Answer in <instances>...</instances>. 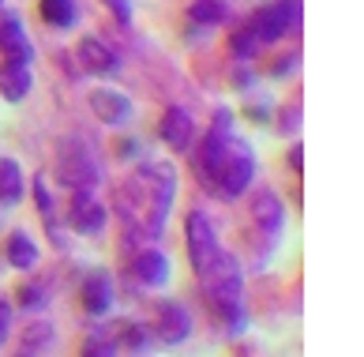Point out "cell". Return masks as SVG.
Wrapping results in <instances>:
<instances>
[{
	"label": "cell",
	"mask_w": 364,
	"mask_h": 357,
	"mask_svg": "<svg viewBox=\"0 0 364 357\" xmlns=\"http://www.w3.org/2000/svg\"><path fill=\"white\" fill-rule=\"evenodd\" d=\"M177 196V177H173L169 166H151L136 177H128L117 192V211L120 222H124L128 233H146V237H158L161 222L169 214V203Z\"/></svg>",
	"instance_id": "cell-1"
},
{
	"label": "cell",
	"mask_w": 364,
	"mask_h": 357,
	"mask_svg": "<svg viewBox=\"0 0 364 357\" xmlns=\"http://www.w3.org/2000/svg\"><path fill=\"white\" fill-rule=\"evenodd\" d=\"M255 177V155L245 140H233L229 135L225 147L218 150V158L210 162V166L199 173V181H203L207 192H214L218 200H237L240 192L252 185Z\"/></svg>",
	"instance_id": "cell-2"
},
{
	"label": "cell",
	"mask_w": 364,
	"mask_h": 357,
	"mask_svg": "<svg viewBox=\"0 0 364 357\" xmlns=\"http://www.w3.org/2000/svg\"><path fill=\"white\" fill-rule=\"evenodd\" d=\"M222 252L225 249L218 244V237H214V226L207 222V214L192 211L188 214V259H192V267H196V279L218 264Z\"/></svg>",
	"instance_id": "cell-3"
},
{
	"label": "cell",
	"mask_w": 364,
	"mask_h": 357,
	"mask_svg": "<svg viewBox=\"0 0 364 357\" xmlns=\"http://www.w3.org/2000/svg\"><path fill=\"white\" fill-rule=\"evenodd\" d=\"M296 19H301V0H278V4H267L252 16V38L255 42H278L286 31H293Z\"/></svg>",
	"instance_id": "cell-4"
},
{
	"label": "cell",
	"mask_w": 364,
	"mask_h": 357,
	"mask_svg": "<svg viewBox=\"0 0 364 357\" xmlns=\"http://www.w3.org/2000/svg\"><path fill=\"white\" fill-rule=\"evenodd\" d=\"M0 53H4L8 64H31V38L23 31L19 16H4L0 19Z\"/></svg>",
	"instance_id": "cell-5"
},
{
	"label": "cell",
	"mask_w": 364,
	"mask_h": 357,
	"mask_svg": "<svg viewBox=\"0 0 364 357\" xmlns=\"http://www.w3.org/2000/svg\"><path fill=\"white\" fill-rule=\"evenodd\" d=\"M90 109L98 120H105V125H128L132 120V102L120 90H105V87L90 90Z\"/></svg>",
	"instance_id": "cell-6"
},
{
	"label": "cell",
	"mask_w": 364,
	"mask_h": 357,
	"mask_svg": "<svg viewBox=\"0 0 364 357\" xmlns=\"http://www.w3.org/2000/svg\"><path fill=\"white\" fill-rule=\"evenodd\" d=\"M158 335H161V342H169V346L184 342L192 335V316H188V309L177 305V301H166V305L158 309Z\"/></svg>",
	"instance_id": "cell-7"
},
{
	"label": "cell",
	"mask_w": 364,
	"mask_h": 357,
	"mask_svg": "<svg viewBox=\"0 0 364 357\" xmlns=\"http://www.w3.org/2000/svg\"><path fill=\"white\" fill-rule=\"evenodd\" d=\"M83 309L90 316H105L113 309V282H109V274L105 271H90L87 279H83Z\"/></svg>",
	"instance_id": "cell-8"
},
{
	"label": "cell",
	"mask_w": 364,
	"mask_h": 357,
	"mask_svg": "<svg viewBox=\"0 0 364 357\" xmlns=\"http://www.w3.org/2000/svg\"><path fill=\"white\" fill-rule=\"evenodd\" d=\"M192 135H196V125H192V117L184 113V109H166L161 113V140L169 143V150H188L192 147Z\"/></svg>",
	"instance_id": "cell-9"
},
{
	"label": "cell",
	"mask_w": 364,
	"mask_h": 357,
	"mask_svg": "<svg viewBox=\"0 0 364 357\" xmlns=\"http://www.w3.org/2000/svg\"><path fill=\"white\" fill-rule=\"evenodd\" d=\"M60 177L68 185H83V188H90L94 181H98V166L87 158V150H64L60 155Z\"/></svg>",
	"instance_id": "cell-10"
},
{
	"label": "cell",
	"mask_w": 364,
	"mask_h": 357,
	"mask_svg": "<svg viewBox=\"0 0 364 357\" xmlns=\"http://www.w3.org/2000/svg\"><path fill=\"white\" fill-rule=\"evenodd\" d=\"M79 61H83L94 76H113L120 61H117V53L109 46H102V42H94V38H83L79 42Z\"/></svg>",
	"instance_id": "cell-11"
},
{
	"label": "cell",
	"mask_w": 364,
	"mask_h": 357,
	"mask_svg": "<svg viewBox=\"0 0 364 357\" xmlns=\"http://www.w3.org/2000/svg\"><path fill=\"white\" fill-rule=\"evenodd\" d=\"M34 79H31V64H4L0 68V94L8 102H23L31 94Z\"/></svg>",
	"instance_id": "cell-12"
},
{
	"label": "cell",
	"mask_w": 364,
	"mask_h": 357,
	"mask_svg": "<svg viewBox=\"0 0 364 357\" xmlns=\"http://www.w3.org/2000/svg\"><path fill=\"white\" fill-rule=\"evenodd\" d=\"M72 226L79 233H98L105 226V207H98L87 192H79L75 203H72Z\"/></svg>",
	"instance_id": "cell-13"
},
{
	"label": "cell",
	"mask_w": 364,
	"mask_h": 357,
	"mask_svg": "<svg viewBox=\"0 0 364 357\" xmlns=\"http://www.w3.org/2000/svg\"><path fill=\"white\" fill-rule=\"evenodd\" d=\"M136 279L146 286H166L169 282V259L154 249H143L136 256Z\"/></svg>",
	"instance_id": "cell-14"
},
{
	"label": "cell",
	"mask_w": 364,
	"mask_h": 357,
	"mask_svg": "<svg viewBox=\"0 0 364 357\" xmlns=\"http://www.w3.org/2000/svg\"><path fill=\"white\" fill-rule=\"evenodd\" d=\"M252 214H255V222H259L267 233H278L282 229V200L274 196V192H259V196H255V203H252Z\"/></svg>",
	"instance_id": "cell-15"
},
{
	"label": "cell",
	"mask_w": 364,
	"mask_h": 357,
	"mask_svg": "<svg viewBox=\"0 0 364 357\" xmlns=\"http://www.w3.org/2000/svg\"><path fill=\"white\" fill-rule=\"evenodd\" d=\"M53 346V324H31L19 335V353L16 357H42Z\"/></svg>",
	"instance_id": "cell-16"
},
{
	"label": "cell",
	"mask_w": 364,
	"mask_h": 357,
	"mask_svg": "<svg viewBox=\"0 0 364 357\" xmlns=\"http://www.w3.org/2000/svg\"><path fill=\"white\" fill-rule=\"evenodd\" d=\"M23 200V170L19 162L0 158V203H19Z\"/></svg>",
	"instance_id": "cell-17"
},
{
	"label": "cell",
	"mask_w": 364,
	"mask_h": 357,
	"mask_svg": "<svg viewBox=\"0 0 364 357\" xmlns=\"http://www.w3.org/2000/svg\"><path fill=\"white\" fill-rule=\"evenodd\" d=\"M38 11H42V19L49 26H60V31L75 26V0H42Z\"/></svg>",
	"instance_id": "cell-18"
},
{
	"label": "cell",
	"mask_w": 364,
	"mask_h": 357,
	"mask_svg": "<svg viewBox=\"0 0 364 357\" xmlns=\"http://www.w3.org/2000/svg\"><path fill=\"white\" fill-rule=\"evenodd\" d=\"M8 259H11V267L31 271V267L38 264V249H34V241L26 237V233H11V237H8Z\"/></svg>",
	"instance_id": "cell-19"
},
{
	"label": "cell",
	"mask_w": 364,
	"mask_h": 357,
	"mask_svg": "<svg viewBox=\"0 0 364 357\" xmlns=\"http://www.w3.org/2000/svg\"><path fill=\"white\" fill-rule=\"evenodd\" d=\"M188 16H192L196 23H225L229 8L222 4V0H196V4L188 8Z\"/></svg>",
	"instance_id": "cell-20"
},
{
	"label": "cell",
	"mask_w": 364,
	"mask_h": 357,
	"mask_svg": "<svg viewBox=\"0 0 364 357\" xmlns=\"http://www.w3.org/2000/svg\"><path fill=\"white\" fill-rule=\"evenodd\" d=\"M229 49H233L240 61H248V57H255V49H259V42L252 38V31H237L233 38H229Z\"/></svg>",
	"instance_id": "cell-21"
},
{
	"label": "cell",
	"mask_w": 364,
	"mask_h": 357,
	"mask_svg": "<svg viewBox=\"0 0 364 357\" xmlns=\"http://www.w3.org/2000/svg\"><path fill=\"white\" fill-rule=\"evenodd\" d=\"M79 357H117V350H113V342H109V338L90 335V338L83 342V353H79Z\"/></svg>",
	"instance_id": "cell-22"
},
{
	"label": "cell",
	"mask_w": 364,
	"mask_h": 357,
	"mask_svg": "<svg viewBox=\"0 0 364 357\" xmlns=\"http://www.w3.org/2000/svg\"><path fill=\"white\" fill-rule=\"evenodd\" d=\"M16 301H19L23 309H34V305H42V286H19Z\"/></svg>",
	"instance_id": "cell-23"
},
{
	"label": "cell",
	"mask_w": 364,
	"mask_h": 357,
	"mask_svg": "<svg viewBox=\"0 0 364 357\" xmlns=\"http://www.w3.org/2000/svg\"><path fill=\"white\" fill-rule=\"evenodd\" d=\"M105 4L113 8V16H117L120 23H132V8H128V0H105Z\"/></svg>",
	"instance_id": "cell-24"
},
{
	"label": "cell",
	"mask_w": 364,
	"mask_h": 357,
	"mask_svg": "<svg viewBox=\"0 0 364 357\" xmlns=\"http://www.w3.org/2000/svg\"><path fill=\"white\" fill-rule=\"evenodd\" d=\"M34 192H38V207H42V214H46V222H49V211H53V200H49V192H46V185H42V181L34 185Z\"/></svg>",
	"instance_id": "cell-25"
},
{
	"label": "cell",
	"mask_w": 364,
	"mask_h": 357,
	"mask_svg": "<svg viewBox=\"0 0 364 357\" xmlns=\"http://www.w3.org/2000/svg\"><path fill=\"white\" fill-rule=\"evenodd\" d=\"M128 346H132V350H143V346H146L143 327H128Z\"/></svg>",
	"instance_id": "cell-26"
},
{
	"label": "cell",
	"mask_w": 364,
	"mask_h": 357,
	"mask_svg": "<svg viewBox=\"0 0 364 357\" xmlns=\"http://www.w3.org/2000/svg\"><path fill=\"white\" fill-rule=\"evenodd\" d=\"M8 324H11V309H8V305H0V342L8 338Z\"/></svg>",
	"instance_id": "cell-27"
},
{
	"label": "cell",
	"mask_w": 364,
	"mask_h": 357,
	"mask_svg": "<svg viewBox=\"0 0 364 357\" xmlns=\"http://www.w3.org/2000/svg\"><path fill=\"white\" fill-rule=\"evenodd\" d=\"M296 117H301L296 109H286V113H282V120H286V125H282V128H286V132H296V125H301Z\"/></svg>",
	"instance_id": "cell-28"
},
{
	"label": "cell",
	"mask_w": 364,
	"mask_h": 357,
	"mask_svg": "<svg viewBox=\"0 0 364 357\" xmlns=\"http://www.w3.org/2000/svg\"><path fill=\"white\" fill-rule=\"evenodd\" d=\"M293 68H296V57H282L274 64V76H286V72H293Z\"/></svg>",
	"instance_id": "cell-29"
},
{
	"label": "cell",
	"mask_w": 364,
	"mask_h": 357,
	"mask_svg": "<svg viewBox=\"0 0 364 357\" xmlns=\"http://www.w3.org/2000/svg\"><path fill=\"white\" fill-rule=\"evenodd\" d=\"M0 4H4V0H0Z\"/></svg>",
	"instance_id": "cell-30"
}]
</instances>
